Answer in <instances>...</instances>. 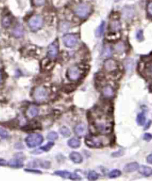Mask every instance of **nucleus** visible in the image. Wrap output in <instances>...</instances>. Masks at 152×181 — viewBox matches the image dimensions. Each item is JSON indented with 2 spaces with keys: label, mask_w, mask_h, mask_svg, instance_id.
<instances>
[{
  "label": "nucleus",
  "mask_w": 152,
  "mask_h": 181,
  "mask_svg": "<svg viewBox=\"0 0 152 181\" xmlns=\"http://www.w3.org/2000/svg\"><path fill=\"white\" fill-rule=\"evenodd\" d=\"M120 175H121V172L119 170H118V169H114V170L111 171L108 174L110 178H116V177H118Z\"/></svg>",
  "instance_id": "obj_27"
},
{
  "label": "nucleus",
  "mask_w": 152,
  "mask_h": 181,
  "mask_svg": "<svg viewBox=\"0 0 152 181\" xmlns=\"http://www.w3.org/2000/svg\"><path fill=\"white\" fill-rule=\"evenodd\" d=\"M67 77L70 80L77 81L81 78V71L77 67H71L67 71Z\"/></svg>",
  "instance_id": "obj_7"
},
{
  "label": "nucleus",
  "mask_w": 152,
  "mask_h": 181,
  "mask_svg": "<svg viewBox=\"0 0 152 181\" xmlns=\"http://www.w3.org/2000/svg\"><path fill=\"white\" fill-rule=\"evenodd\" d=\"M150 71H151V72L152 73V64L151 65V67H150Z\"/></svg>",
  "instance_id": "obj_41"
},
{
  "label": "nucleus",
  "mask_w": 152,
  "mask_h": 181,
  "mask_svg": "<svg viewBox=\"0 0 152 181\" xmlns=\"http://www.w3.org/2000/svg\"><path fill=\"white\" fill-rule=\"evenodd\" d=\"M143 139L146 141H150L152 139V135L148 134V133H146V134H144V136H143Z\"/></svg>",
  "instance_id": "obj_35"
},
{
  "label": "nucleus",
  "mask_w": 152,
  "mask_h": 181,
  "mask_svg": "<svg viewBox=\"0 0 152 181\" xmlns=\"http://www.w3.org/2000/svg\"><path fill=\"white\" fill-rule=\"evenodd\" d=\"M119 0H116V2H119Z\"/></svg>",
  "instance_id": "obj_42"
},
{
  "label": "nucleus",
  "mask_w": 152,
  "mask_h": 181,
  "mask_svg": "<svg viewBox=\"0 0 152 181\" xmlns=\"http://www.w3.org/2000/svg\"><path fill=\"white\" fill-rule=\"evenodd\" d=\"M32 2L34 5L37 6V7L43 5L46 3V0H32Z\"/></svg>",
  "instance_id": "obj_33"
},
{
  "label": "nucleus",
  "mask_w": 152,
  "mask_h": 181,
  "mask_svg": "<svg viewBox=\"0 0 152 181\" xmlns=\"http://www.w3.org/2000/svg\"><path fill=\"white\" fill-rule=\"evenodd\" d=\"M112 55V50L110 46H106L105 48V50L103 52V56L104 57H110Z\"/></svg>",
  "instance_id": "obj_32"
},
{
  "label": "nucleus",
  "mask_w": 152,
  "mask_h": 181,
  "mask_svg": "<svg viewBox=\"0 0 152 181\" xmlns=\"http://www.w3.org/2000/svg\"><path fill=\"white\" fill-rule=\"evenodd\" d=\"M2 23V26H4L5 28L9 27L11 24V18L9 16H5V17H3Z\"/></svg>",
  "instance_id": "obj_26"
},
{
  "label": "nucleus",
  "mask_w": 152,
  "mask_h": 181,
  "mask_svg": "<svg viewBox=\"0 0 152 181\" xmlns=\"http://www.w3.org/2000/svg\"><path fill=\"white\" fill-rule=\"evenodd\" d=\"M43 26V19L40 15H34L29 19V26L32 32H36Z\"/></svg>",
  "instance_id": "obj_5"
},
{
  "label": "nucleus",
  "mask_w": 152,
  "mask_h": 181,
  "mask_svg": "<svg viewBox=\"0 0 152 181\" xmlns=\"http://www.w3.org/2000/svg\"><path fill=\"white\" fill-rule=\"evenodd\" d=\"M147 162H148V163L152 164V154L147 157Z\"/></svg>",
  "instance_id": "obj_38"
},
{
  "label": "nucleus",
  "mask_w": 152,
  "mask_h": 181,
  "mask_svg": "<svg viewBox=\"0 0 152 181\" xmlns=\"http://www.w3.org/2000/svg\"><path fill=\"white\" fill-rule=\"evenodd\" d=\"M104 67H105V70L107 72H111L117 70V69H118V63L113 59H107V60L105 61Z\"/></svg>",
  "instance_id": "obj_10"
},
{
  "label": "nucleus",
  "mask_w": 152,
  "mask_h": 181,
  "mask_svg": "<svg viewBox=\"0 0 152 181\" xmlns=\"http://www.w3.org/2000/svg\"><path fill=\"white\" fill-rule=\"evenodd\" d=\"M8 162H6L5 159H0V166H5L7 165Z\"/></svg>",
  "instance_id": "obj_39"
},
{
  "label": "nucleus",
  "mask_w": 152,
  "mask_h": 181,
  "mask_svg": "<svg viewBox=\"0 0 152 181\" xmlns=\"http://www.w3.org/2000/svg\"><path fill=\"white\" fill-rule=\"evenodd\" d=\"M102 95L105 98H112L114 96V90L110 85H106L102 88Z\"/></svg>",
  "instance_id": "obj_12"
},
{
  "label": "nucleus",
  "mask_w": 152,
  "mask_h": 181,
  "mask_svg": "<svg viewBox=\"0 0 152 181\" xmlns=\"http://www.w3.org/2000/svg\"><path fill=\"white\" fill-rule=\"evenodd\" d=\"M8 136H9V134H8V131L3 129V128H0V137L2 139H8Z\"/></svg>",
  "instance_id": "obj_30"
},
{
  "label": "nucleus",
  "mask_w": 152,
  "mask_h": 181,
  "mask_svg": "<svg viewBox=\"0 0 152 181\" xmlns=\"http://www.w3.org/2000/svg\"><path fill=\"white\" fill-rule=\"evenodd\" d=\"M48 96L47 90L42 86L37 87L34 92V98L37 102H43L47 100Z\"/></svg>",
  "instance_id": "obj_6"
},
{
  "label": "nucleus",
  "mask_w": 152,
  "mask_h": 181,
  "mask_svg": "<svg viewBox=\"0 0 152 181\" xmlns=\"http://www.w3.org/2000/svg\"><path fill=\"white\" fill-rule=\"evenodd\" d=\"M134 16V10L131 7H125L122 10V16L125 20H130Z\"/></svg>",
  "instance_id": "obj_13"
},
{
  "label": "nucleus",
  "mask_w": 152,
  "mask_h": 181,
  "mask_svg": "<svg viewBox=\"0 0 152 181\" xmlns=\"http://www.w3.org/2000/svg\"><path fill=\"white\" fill-rule=\"evenodd\" d=\"M63 42L67 47L73 48L77 44L78 37L75 34H66L63 37Z\"/></svg>",
  "instance_id": "obj_8"
},
{
  "label": "nucleus",
  "mask_w": 152,
  "mask_h": 181,
  "mask_svg": "<svg viewBox=\"0 0 152 181\" xmlns=\"http://www.w3.org/2000/svg\"><path fill=\"white\" fill-rule=\"evenodd\" d=\"M91 12V7L87 3H81L78 5L75 9V14L81 19H85Z\"/></svg>",
  "instance_id": "obj_4"
},
{
  "label": "nucleus",
  "mask_w": 152,
  "mask_h": 181,
  "mask_svg": "<svg viewBox=\"0 0 152 181\" xmlns=\"http://www.w3.org/2000/svg\"><path fill=\"white\" fill-rule=\"evenodd\" d=\"M54 174L57 176H60V177H63V178L66 179H71V180H81V177H79L78 174H72L70 172H68V171H56L54 172Z\"/></svg>",
  "instance_id": "obj_9"
},
{
  "label": "nucleus",
  "mask_w": 152,
  "mask_h": 181,
  "mask_svg": "<svg viewBox=\"0 0 152 181\" xmlns=\"http://www.w3.org/2000/svg\"><path fill=\"white\" fill-rule=\"evenodd\" d=\"M148 12L152 16V2L148 5Z\"/></svg>",
  "instance_id": "obj_36"
},
{
  "label": "nucleus",
  "mask_w": 152,
  "mask_h": 181,
  "mask_svg": "<svg viewBox=\"0 0 152 181\" xmlns=\"http://www.w3.org/2000/svg\"><path fill=\"white\" fill-rule=\"evenodd\" d=\"M60 133L61 135H63L65 137H69L71 135V131L67 127H62V128H60Z\"/></svg>",
  "instance_id": "obj_25"
},
{
  "label": "nucleus",
  "mask_w": 152,
  "mask_h": 181,
  "mask_svg": "<svg viewBox=\"0 0 152 181\" xmlns=\"http://www.w3.org/2000/svg\"><path fill=\"white\" fill-rule=\"evenodd\" d=\"M2 74L0 73V83L2 82Z\"/></svg>",
  "instance_id": "obj_40"
},
{
  "label": "nucleus",
  "mask_w": 152,
  "mask_h": 181,
  "mask_svg": "<svg viewBox=\"0 0 152 181\" xmlns=\"http://www.w3.org/2000/svg\"><path fill=\"white\" fill-rule=\"evenodd\" d=\"M7 165L9 166L10 167L17 168V169H19V168L22 167L23 163H22V161L21 160V159H18V158H16V159L10 160L9 162H8Z\"/></svg>",
  "instance_id": "obj_19"
},
{
  "label": "nucleus",
  "mask_w": 152,
  "mask_h": 181,
  "mask_svg": "<svg viewBox=\"0 0 152 181\" xmlns=\"http://www.w3.org/2000/svg\"><path fill=\"white\" fill-rule=\"evenodd\" d=\"M136 38H137V39H139V40H143V31L140 30V31H138V32H137V33H136Z\"/></svg>",
  "instance_id": "obj_34"
},
{
  "label": "nucleus",
  "mask_w": 152,
  "mask_h": 181,
  "mask_svg": "<svg viewBox=\"0 0 152 181\" xmlns=\"http://www.w3.org/2000/svg\"><path fill=\"white\" fill-rule=\"evenodd\" d=\"M110 27L112 32H118L121 29V23L118 19H113L110 22Z\"/></svg>",
  "instance_id": "obj_18"
},
{
  "label": "nucleus",
  "mask_w": 152,
  "mask_h": 181,
  "mask_svg": "<svg viewBox=\"0 0 152 181\" xmlns=\"http://www.w3.org/2000/svg\"><path fill=\"white\" fill-rule=\"evenodd\" d=\"M136 122L139 125H143L145 122V116L143 113L138 114L136 118Z\"/></svg>",
  "instance_id": "obj_24"
},
{
  "label": "nucleus",
  "mask_w": 152,
  "mask_h": 181,
  "mask_svg": "<svg viewBox=\"0 0 152 181\" xmlns=\"http://www.w3.org/2000/svg\"><path fill=\"white\" fill-rule=\"evenodd\" d=\"M139 169V164L137 162H130L127 164L124 168V172L126 173H130L136 171Z\"/></svg>",
  "instance_id": "obj_15"
},
{
  "label": "nucleus",
  "mask_w": 152,
  "mask_h": 181,
  "mask_svg": "<svg viewBox=\"0 0 152 181\" xmlns=\"http://www.w3.org/2000/svg\"><path fill=\"white\" fill-rule=\"evenodd\" d=\"M139 172L145 177H149L152 174V169L148 166H142L139 168Z\"/></svg>",
  "instance_id": "obj_20"
},
{
  "label": "nucleus",
  "mask_w": 152,
  "mask_h": 181,
  "mask_svg": "<svg viewBox=\"0 0 152 181\" xmlns=\"http://www.w3.org/2000/svg\"><path fill=\"white\" fill-rule=\"evenodd\" d=\"M24 34V29L20 24L17 25L13 30V35L16 38H20Z\"/></svg>",
  "instance_id": "obj_17"
},
{
  "label": "nucleus",
  "mask_w": 152,
  "mask_h": 181,
  "mask_svg": "<svg viewBox=\"0 0 152 181\" xmlns=\"http://www.w3.org/2000/svg\"><path fill=\"white\" fill-rule=\"evenodd\" d=\"M57 137H58V135H57L56 132H50L47 136V139L51 141L56 140L57 139Z\"/></svg>",
  "instance_id": "obj_29"
},
{
  "label": "nucleus",
  "mask_w": 152,
  "mask_h": 181,
  "mask_svg": "<svg viewBox=\"0 0 152 181\" xmlns=\"http://www.w3.org/2000/svg\"><path fill=\"white\" fill-rule=\"evenodd\" d=\"M47 54L48 57H50V58H54V57H57V54H58V45H57V43L54 42L49 46L48 48Z\"/></svg>",
  "instance_id": "obj_11"
},
{
  "label": "nucleus",
  "mask_w": 152,
  "mask_h": 181,
  "mask_svg": "<svg viewBox=\"0 0 152 181\" xmlns=\"http://www.w3.org/2000/svg\"><path fill=\"white\" fill-rule=\"evenodd\" d=\"M68 145L72 149H77L81 145V142L77 138H72L68 141Z\"/></svg>",
  "instance_id": "obj_22"
},
{
  "label": "nucleus",
  "mask_w": 152,
  "mask_h": 181,
  "mask_svg": "<svg viewBox=\"0 0 152 181\" xmlns=\"http://www.w3.org/2000/svg\"><path fill=\"white\" fill-rule=\"evenodd\" d=\"M38 113H39V110H38V108L37 107L35 106H30L29 108V109L27 110V115L30 118H34L35 116H37L38 115Z\"/></svg>",
  "instance_id": "obj_21"
},
{
  "label": "nucleus",
  "mask_w": 152,
  "mask_h": 181,
  "mask_svg": "<svg viewBox=\"0 0 152 181\" xmlns=\"http://www.w3.org/2000/svg\"><path fill=\"white\" fill-rule=\"evenodd\" d=\"M26 172H31V173H34V174H41L40 171H37V170H32V169H26Z\"/></svg>",
  "instance_id": "obj_37"
},
{
  "label": "nucleus",
  "mask_w": 152,
  "mask_h": 181,
  "mask_svg": "<svg viewBox=\"0 0 152 181\" xmlns=\"http://www.w3.org/2000/svg\"><path fill=\"white\" fill-rule=\"evenodd\" d=\"M53 145H54V142H49L46 145H45L44 146H43V147L40 148V150H42V151H48L52 149V147Z\"/></svg>",
  "instance_id": "obj_31"
},
{
  "label": "nucleus",
  "mask_w": 152,
  "mask_h": 181,
  "mask_svg": "<svg viewBox=\"0 0 152 181\" xmlns=\"http://www.w3.org/2000/svg\"><path fill=\"white\" fill-rule=\"evenodd\" d=\"M87 126L84 124H79L78 125H76L75 128V133L77 134L78 136H84L87 134Z\"/></svg>",
  "instance_id": "obj_14"
},
{
  "label": "nucleus",
  "mask_w": 152,
  "mask_h": 181,
  "mask_svg": "<svg viewBox=\"0 0 152 181\" xmlns=\"http://www.w3.org/2000/svg\"><path fill=\"white\" fill-rule=\"evenodd\" d=\"M85 142L86 145L91 149H98V148L105 145L107 143L106 142L105 138H103L102 136H98V137L90 136V137H87L86 139Z\"/></svg>",
  "instance_id": "obj_2"
},
{
  "label": "nucleus",
  "mask_w": 152,
  "mask_h": 181,
  "mask_svg": "<svg viewBox=\"0 0 152 181\" xmlns=\"http://www.w3.org/2000/svg\"><path fill=\"white\" fill-rule=\"evenodd\" d=\"M87 178H88V180H96L98 178V175L95 172L91 171V172H89L88 176H87Z\"/></svg>",
  "instance_id": "obj_28"
},
{
  "label": "nucleus",
  "mask_w": 152,
  "mask_h": 181,
  "mask_svg": "<svg viewBox=\"0 0 152 181\" xmlns=\"http://www.w3.org/2000/svg\"><path fill=\"white\" fill-rule=\"evenodd\" d=\"M105 22L102 21V23L100 24V26H98V29H97L96 31H95V35H96V37H101V36H102V34H103L104 32H105Z\"/></svg>",
  "instance_id": "obj_23"
},
{
  "label": "nucleus",
  "mask_w": 152,
  "mask_h": 181,
  "mask_svg": "<svg viewBox=\"0 0 152 181\" xmlns=\"http://www.w3.org/2000/svg\"><path fill=\"white\" fill-rule=\"evenodd\" d=\"M43 141V137L42 135L39 134H30L26 138V145L29 148L37 147V146L42 144Z\"/></svg>",
  "instance_id": "obj_3"
},
{
  "label": "nucleus",
  "mask_w": 152,
  "mask_h": 181,
  "mask_svg": "<svg viewBox=\"0 0 152 181\" xmlns=\"http://www.w3.org/2000/svg\"><path fill=\"white\" fill-rule=\"evenodd\" d=\"M94 128L98 133L102 134H108L112 132V122L105 117H98L94 120Z\"/></svg>",
  "instance_id": "obj_1"
},
{
  "label": "nucleus",
  "mask_w": 152,
  "mask_h": 181,
  "mask_svg": "<svg viewBox=\"0 0 152 181\" xmlns=\"http://www.w3.org/2000/svg\"><path fill=\"white\" fill-rule=\"evenodd\" d=\"M69 159L75 163H81L83 160L82 156L78 152H75V151H73L69 154Z\"/></svg>",
  "instance_id": "obj_16"
}]
</instances>
